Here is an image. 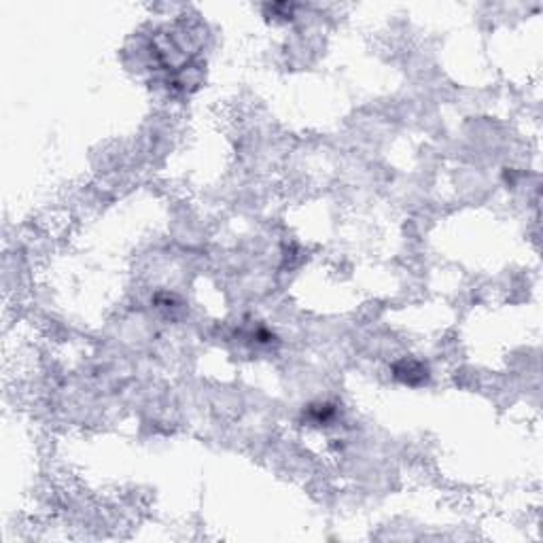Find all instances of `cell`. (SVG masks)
<instances>
[{"mask_svg":"<svg viewBox=\"0 0 543 543\" xmlns=\"http://www.w3.org/2000/svg\"><path fill=\"white\" fill-rule=\"evenodd\" d=\"M395 376L408 384H418L427 378V367L416 361H401L399 365H395Z\"/></svg>","mask_w":543,"mask_h":543,"instance_id":"1","label":"cell"}]
</instances>
